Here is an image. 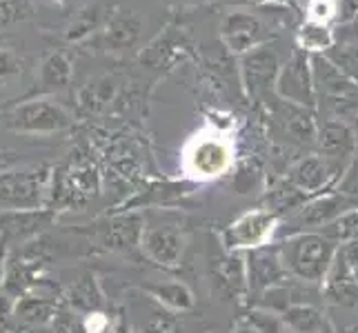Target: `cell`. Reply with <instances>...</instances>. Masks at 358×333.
Listing matches in <instances>:
<instances>
[{
  "label": "cell",
  "mask_w": 358,
  "mask_h": 333,
  "mask_svg": "<svg viewBox=\"0 0 358 333\" xmlns=\"http://www.w3.org/2000/svg\"><path fill=\"white\" fill-rule=\"evenodd\" d=\"M73 76V67L69 63V58L60 52L49 54L38 71V84L41 91H56V89H65L71 82Z\"/></svg>",
  "instance_id": "cell-25"
},
{
  "label": "cell",
  "mask_w": 358,
  "mask_h": 333,
  "mask_svg": "<svg viewBox=\"0 0 358 333\" xmlns=\"http://www.w3.org/2000/svg\"><path fill=\"white\" fill-rule=\"evenodd\" d=\"M101 22H103V9L101 7L83 9L76 14V18L69 22V27L65 31V38L71 43H78L83 38H87V36H92L98 27H101Z\"/></svg>",
  "instance_id": "cell-29"
},
{
  "label": "cell",
  "mask_w": 358,
  "mask_h": 333,
  "mask_svg": "<svg viewBox=\"0 0 358 333\" xmlns=\"http://www.w3.org/2000/svg\"><path fill=\"white\" fill-rule=\"evenodd\" d=\"M336 43V29L331 24H323L316 20H303L296 27V47L310 56L325 54Z\"/></svg>",
  "instance_id": "cell-24"
},
{
  "label": "cell",
  "mask_w": 358,
  "mask_h": 333,
  "mask_svg": "<svg viewBox=\"0 0 358 333\" xmlns=\"http://www.w3.org/2000/svg\"><path fill=\"white\" fill-rule=\"evenodd\" d=\"M114 333H138L136 331L129 323H127V318L125 316H118V320H116V327H114Z\"/></svg>",
  "instance_id": "cell-38"
},
{
  "label": "cell",
  "mask_w": 358,
  "mask_h": 333,
  "mask_svg": "<svg viewBox=\"0 0 358 333\" xmlns=\"http://www.w3.org/2000/svg\"><path fill=\"white\" fill-rule=\"evenodd\" d=\"M180 3H201V0H180Z\"/></svg>",
  "instance_id": "cell-41"
},
{
  "label": "cell",
  "mask_w": 358,
  "mask_h": 333,
  "mask_svg": "<svg viewBox=\"0 0 358 333\" xmlns=\"http://www.w3.org/2000/svg\"><path fill=\"white\" fill-rule=\"evenodd\" d=\"M185 246H187V238L176 225L145 227L141 240V251L145 258L160 269H178L185 256Z\"/></svg>",
  "instance_id": "cell-15"
},
{
  "label": "cell",
  "mask_w": 358,
  "mask_h": 333,
  "mask_svg": "<svg viewBox=\"0 0 358 333\" xmlns=\"http://www.w3.org/2000/svg\"><path fill=\"white\" fill-rule=\"evenodd\" d=\"M352 209H358V195L345 193L341 189L320 193L289 214L287 236H292V233H305V231H323L336 218L352 212Z\"/></svg>",
  "instance_id": "cell-9"
},
{
  "label": "cell",
  "mask_w": 358,
  "mask_h": 333,
  "mask_svg": "<svg viewBox=\"0 0 358 333\" xmlns=\"http://www.w3.org/2000/svg\"><path fill=\"white\" fill-rule=\"evenodd\" d=\"M276 27L269 24L263 14H254L250 9H231L223 16L218 36L225 49L234 56H245L252 49L263 47L276 38Z\"/></svg>",
  "instance_id": "cell-6"
},
{
  "label": "cell",
  "mask_w": 358,
  "mask_h": 333,
  "mask_svg": "<svg viewBox=\"0 0 358 333\" xmlns=\"http://www.w3.org/2000/svg\"><path fill=\"white\" fill-rule=\"evenodd\" d=\"M178 329H180L178 318L174 316V311L167 309L152 313V318L145 325V333H178Z\"/></svg>",
  "instance_id": "cell-33"
},
{
  "label": "cell",
  "mask_w": 358,
  "mask_h": 333,
  "mask_svg": "<svg viewBox=\"0 0 358 333\" xmlns=\"http://www.w3.org/2000/svg\"><path fill=\"white\" fill-rule=\"evenodd\" d=\"M245 265H247V289H250V295H254V298L282 285V282L292 280L285 265H282L278 244H267L261 246V249L247 251Z\"/></svg>",
  "instance_id": "cell-14"
},
{
  "label": "cell",
  "mask_w": 358,
  "mask_h": 333,
  "mask_svg": "<svg viewBox=\"0 0 358 333\" xmlns=\"http://www.w3.org/2000/svg\"><path fill=\"white\" fill-rule=\"evenodd\" d=\"M356 127H358V118H356Z\"/></svg>",
  "instance_id": "cell-42"
},
{
  "label": "cell",
  "mask_w": 358,
  "mask_h": 333,
  "mask_svg": "<svg viewBox=\"0 0 358 333\" xmlns=\"http://www.w3.org/2000/svg\"><path fill=\"white\" fill-rule=\"evenodd\" d=\"M116 94L118 82L112 76H98L78 91V105L85 111H101L114 101Z\"/></svg>",
  "instance_id": "cell-26"
},
{
  "label": "cell",
  "mask_w": 358,
  "mask_h": 333,
  "mask_svg": "<svg viewBox=\"0 0 358 333\" xmlns=\"http://www.w3.org/2000/svg\"><path fill=\"white\" fill-rule=\"evenodd\" d=\"M241 318L256 333H289L287 327H285V323H282V316L276 313V311L265 309V306L252 304L250 309H247Z\"/></svg>",
  "instance_id": "cell-28"
},
{
  "label": "cell",
  "mask_w": 358,
  "mask_h": 333,
  "mask_svg": "<svg viewBox=\"0 0 358 333\" xmlns=\"http://www.w3.org/2000/svg\"><path fill=\"white\" fill-rule=\"evenodd\" d=\"M207 333H214V331H207Z\"/></svg>",
  "instance_id": "cell-43"
},
{
  "label": "cell",
  "mask_w": 358,
  "mask_h": 333,
  "mask_svg": "<svg viewBox=\"0 0 358 333\" xmlns=\"http://www.w3.org/2000/svg\"><path fill=\"white\" fill-rule=\"evenodd\" d=\"M49 191V169L29 165L0 171V214L38 212Z\"/></svg>",
  "instance_id": "cell-4"
},
{
  "label": "cell",
  "mask_w": 358,
  "mask_h": 333,
  "mask_svg": "<svg viewBox=\"0 0 358 333\" xmlns=\"http://www.w3.org/2000/svg\"><path fill=\"white\" fill-rule=\"evenodd\" d=\"M343 76L358 82V36L336 27V43L323 54Z\"/></svg>",
  "instance_id": "cell-20"
},
{
  "label": "cell",
  "mask_w": 358,
  "mask_h": 333,
  "mask_svg": "<svg viewBox=\"0 0 358 333\" xmlns=\"http://www.w3.org/2000/svg\"><path fill=\"white\" fill-rule=\"evenodd\" d=\"M185 43H182V36L176 34V29H165L163 34L158 36L156 40H152L150 47L143 49L141 54V63L145 67H152V69H163L169 67L174 60L182 54Z\"/></svg>",
  "instance_id": "cell-21"
},
{
  "label": "cell",
  "mask_w": 358,
  "mask_h": 333,
  "mask_svg": "<svg viewBox=\"0 0 358 333\" xmlns=\"http://www.w3.org/2000/svg\"><path fill=\"white\" fill-rule=\"evenodd\" d=\"M67 302L71 309H76L78 313H98L105 306V293L101 289V282L94 274H83L78 280H73V285L69 287Z\"/></svg>",
  "instance_id": "cell-22"
},
{
  "label": "cell",
  "mask_w": 358,
  "mask_h": 333,
  "mask_svg": "<svg viewBox=\"0 0 358 333\" xmlns=\"http://www.w3.org/2000/svg\"><path fill=\"white\" fill-rule=\"evenodd\" d=\"M234 147L218 129H201L185 142L180 156L182 174L194 182H212L229 174Z\"/></svg>",
  "instance_id": "cell-2"
},
{
  "label": "cell",
  "mask_w": 358,
  "mask_h": 333,
  "mask_svg": "<svg viewBox=\"0 0 358 333\" xmlns=\"http://www.w3.org/2000/svg\"><path fill=\"white\" fill-rule=\"evenodd\" d=\"M312 73L316 89V109L323 114V118L345 120L356 125L358 82L343 76L323 54L312 56Z\"/></svg>",
  "instance_id": "cell-3"
},
{
  "label": "cell",
  "mask_w": 358,
  "mask_h": 333,
  "mask_svg": "<svg viewBox=\"0 0 358 333\" xmlns=\"http://www.w3.org/2000/svg\"><path fill=\"white\" fill-rule=\"evenodd\" d=\"M154 302H158L163 309L174 311V313H185L192 311L196 298L194 291L180 280H167V282H156V285H143L141 287Z\"/></svg>",
  "instance_id": "cell-19"
},
{
  "label": "cell",
  "mask_w": 358,
  "mask_h": 333,
  "mask_svg": "<svg viewBox=\"0 0 358 333\" xmlns=\"http://www.w3.org/2000/svg\"><path fill=\"white\" fill-rule=\"evenodd\" d=\"M282 216L271 212L267 207H254L247 209L236 220H231L229 225L220 231V246L225 251L247 253L254 249L267 246L274 240L276 231L280 229Z\"/></svg>",
  "instance_id": "cell-5"
},
{
  "label": "cell",
  "mask_w": 358,
  "mask_h": 333,
  "mask_svg": "<svg viewBox=\"0 0 358 333\" xmlns=\"http://www.w3.org/2000/svg\"><path fill=\"white\" fill-rule=\"evenodd\" d=\"M305 20H316L323 24L338 22V0H307Z\"/></svg>",
  "instance_id": "cell-31"
},
{
  "label": "cell",
  "mask_w": 358,
  "mask_h": 333,
  "mask_svg": "<svg viewBox=\"0 0 358 333\" xmlns=\"http://www.w3.org/2000/svg\"><path fill=\"white\" fill-rule=\"evenodd\" d=\"M282 63L285 60H280L274 40L241 56V82L250 101L269 103V98H276V80Z\"/></svg>",
  "instance_id": "cell-8"
},
{
  "label": "cell",
  "mask_w": 358,
  "mask_h": 333,
  "mask_svg": "<svg viewBox=\"0 0 358 333\" xmlns=\"http://www.w3.org/2000/svg\"><path fill=\"white\" fill-rule=\"evenodd\" d=\"M329 333H334V331H329Z\"/></svg>",
  "instance_id": "cell-44"
},
{
  "label": "cell",
  "mask_w": 358,
  "mask_h": 333,
  "mask_svg": "<svg viewBox=\"0 0 358 333\" xmlns=\"http://www.w3.org/2000/svg\"><path fill=\"white\" fill-rule=\"evenodd\" d=\"M22 71L20 58L11 49H0V80H7L11 76H18Z\"/></svg>",
  "instance_id": "cell-34"
},
{
  "label": "cell",
  "mask_w": 358,
  "mask_h": 333,
  "mask_svg": "<svg viewBox=\"0 0 358 333\" xmlns=\"http://www.w3.org/2000/svg\"><path fill=\"white\" fill-rule=\"evenodd\" d=\"M145 20L134 11H116L101 31V45L107 52H125L141 43Z\"/></svg>",
  "instance_id": "cell-17"
},
{
  "label": "cell",
  "mask_w": 358,
  "mask_h": 333,
  "mask_svg": "<svg viewBox=\"0 0 358 333\" xmlns=\"http://www.w3.org/2000/svg\"><path fill=\"white\" fill-rule=\"evenodd\" d=\"M16 0H0V22H7L14 18Z\"/></svg>",
  "instance_id": "cell-36"
},
{
  "label": "cell",
  "mask_w": 358,
  "mask_h": 333,
  "mask_svg": "<svg viewBox=\"0 0 358 333\" xmlns=\"http://www.w3.org/2000/svg\"><path fill=\"white\" fill-rule=\"evenodd\" d=\"M338 27H343L345 31H350V34H354V36H358V16L350 22V24H338Z\"/></svg>",
  "instance_id": "cell-40"
},
{
  "label": "cell",
  "mask_w": 358,
  "mask_h": 333,
  "mask_svg": "<svg viewBox=\"0 0 358 333\" xmlns=\"http://www.w3.org/2000/svg\"><path fill=\"white\" fill-rule=\"evenodd\" d=\"M209 282H212L214 295L218 300L245 302L250 295L245 253H231L220 246V256L212 258V262H209Z\"/></svg>",
  "instance_id": "cell-12"
},
{
  "label": "cell",
  "mask_w": 358,
  "mask_h": 333,
  "mask_svg": "<svg viewBox=\"0 0 358 333\" xmlns=\"http://www.w3.org/2000/svg\"><path fill=\"white\" fill-rule=\"evenodd\" d=\"M145 216L141 212H122L96 225V240L107 251L125 253L141 246L145 233Z\"/></svg>",
  "instance_id": "cell-16"
},
{
  "label": "cell",
  "mask_w": 358,
  "mask_h": 333,
  "mask_svg": "<svg viewBox=\"0 0 358 333\" xmlns=\"http://www.w3.org/2000/svg\"><path fill=\"white\" fill-rule=\"evenodd\" d=\"M323 300L336 306H358V280L354 269L345 262V258L338 253L334 265H331L325 282L320 285Z\"/></svg>",
  "instance_id": "cell-18"
},
{
  "label": "cell",
  "mask_w": 358,
  "mask_h": 333,
  "mask_svg": "<svg viewBox=\"0 0 358 333\" xmlns=\"http://www.w3.org/2000/svg\"><path fill=\"white\" fill-rule=\"evenodd\" d=\"M358 16V0H338V22L350 24Z\"/></svg>",
  "instance_id": "cell-35"
},
{
  "label": "cell",
  "mask_w": 358,
  "mask_h": 333,
  "mask_svg": "<svg viewBox=\"0 0 358 333\" xmlns=\"http://www.w3.org/2000/svg\"><path fill=\"white\" fill-rule=\"evenodd\" d=\"M276 244L289 278L316 287L325 282L341 246L338 242L327 238L323 231L292 233Z\"/></svg>",
  "instance_id": "cell-1"
},
{
  "label": "cell",
  "mask_w": 358,
  "mask_h": 333,
  "mask_svg": "<svg viewBox=\"0 0 358 333\" xmlns=\"http://www.w3.org/2000/svg\"><path fill=\"white\" fill-rule=\"evenodd\" d=\"M52 333H87L85 327V316H78L71 306H58L52 318Z\"/></svg>",
  "instance_id": "cell-30"
},
{
  "label": "cell",
  "mask_w": 358,
  "mask_h": 333,
  "mask_svg": "<svg viewBox=\"0 0 358 333\" xmlns=\"http://www.w3.org/2000/svg\"><path fill=\"white\" fill-rule=\"evenodd\" d=\"M234 333H256L250 325L245 323L243 318H238V323H236V327H234Z\"/></svg>",
  "instance_id": "cell-39"
},
{
  "label": "cell",
  "mask_w": 358,
  "mask_h": 333,
  "mask_svg": "<svg viewBox=\"0 0 358 333\" xmlns=\"http://www.w3.org/2000/svg\"><path fill=\"white\" fill-rule=\"evenodd\" d=\"M58 306H54L47 300H36V298H27L18 304V313L22 316V320L27 323H45V320H52Z\"/></svg>",
  "instance_id": "cell-32"
},
{
  "label": "cell",
  "mask_w": 358,
  "mask_h": 333,
  "mask_svg": "<svg viewBox=\"0 0 358 333\" xmlns=\"http://www.w3.org/2000/svg\"><path fill=\"white\" fill-rule=\"evenodd\" d=\"M345 176V171L329 163L320 154H307L287 167L285 178L296 189L303 191L307 198H316L320 193H327L336 187V182Z\"/></svg>",
  "instance_id": "cell-11"
},
{
  "label": "cell",
  "mask_w": 358,
  "mask_h": 333,
  "mask_svg": "<svg viewBox=\"0 0 358 333\" xmlns=\"http://www.w3.org/2000/svg\"><path fill=\"white\" fill-rule=\"evenodd\" d=\"M216 3H250L254 7H261L265 3H294V0H216Z\"/></svg>",
  "instance_id": "cell-37"
},
{
  "label": "cell",
  "mask_w": 358,
  "mask_h": 333,
  "mask_svg": "<svg viewBox=\"0 0 358 333\" xmlns=\"http://www.w3.org/2000/svg\"><path fill=\"white\" fill-rule=\"evenodd\" d=\"M316 149L320 156H325L329 163H334L348 174V169L352 167L356 149H358V135L354 129V122L320 118Z\"/></svg>",
  "instance_id": "cell-13"
},
{
  "label": "cell",
  "mask_w": 358,
  "mask_h": 333,
  "mask_svg": "<svg viewBox=\"0 0 358 333\" xmlns=\"http://www.w3.org/2000/svg\"><path fill=\"white\" fill-rule=\"evenodd\" d=\"M3 127L24 133V135H47L58 133L71 125L69 111L49 98H36V101L22 103L0 116Z\"/></svg>",
  "instance_id": "cell-7"
},
{
  "label": "cell",
  "mask_w": 358,
  "mask_h": 333,
  "mask_svg": "<svg viewBox=\"0 0 358 333\" xmlns=\"http://www.w3.org/2000/svg\"><path fill=\"white\" fill-rule=\"evenodd\" d=\"M282 323H285L289 333H329L334 331L329 325L327 316L318 309L316 304L303 302L294 304L287 311H282Z\"/></svg>",
  "instance_id": "cell-23"
},
{
  "label": "cell",
  "mask_w": 358,
  "mask_h": 333,
  "mask_svg": "<svg viewBox=\"0 0 358 333\" xmlns=\"http://www.w3.org/2000/svg\"><path fill=\"white\" fill-rule=\"evenodd\" d=\"M276 96L280 101L299 105L305 109H316V89L312 73V56L294 47L280 67L276 80Z\"/></svg>",
  "instance_id": "cell-10"
},
{
  "label": "cell",
  "mask_w": 358,
  "mask_h": 333,
  "mask_svg": "<svg viewBox=\"0 0 358 333\" xmlns=\"http://www.w3.org/2000/svg\"><path fill=\"white\" fill-rule=\"evenodd\" d=\"M5 216V236L11 242H24L27 238H31L34 233H38L43 220H47V216L41 212H14V214H3Z\"/></svg>",
  "instance_id": "cell-27"
}]
</instances>
